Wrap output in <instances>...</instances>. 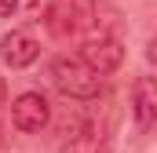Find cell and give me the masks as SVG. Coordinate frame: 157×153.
<instances>
[{"instance_id": "cell-1", "label": "cell", "mask_w": 157, "mask_h": 153, "mask_svg": "<svg viewBox=\"0 0 157 153\" xmlns=\"http://www.w3.org/2000/svg\"><path fill=\"white\" fill-rule=\"evenodd\" d=\"M51 84L66 95V99H77V102H88V99H95L99 95V76L91 73L80 58H70V55H59L55 62H51Z\"/></svg>"}, {"instance_id": "cell-2", "label": "cell", "mask_w": 157, "mask_h": 153, "mask_svg": "<svg viewBox=\"0 0 157 153\" xmlns=\"http://www.w3.org/2000/svg\"><path fill=\"white\" fill-rule=\"evenodd\" d=\"M80 62H84V66H88L95 76L117 73L121 62H124V47H121V40L110 37V33L88 37V40H84V47H80Z\"/></svg>"}, {"instance_id": "cell-3", "label": "cell", "mask_w": 157, "mask_h": 153, "mask_svg": "<svg viewBox=\"0 0 157 153\" xmlns=\"http://www.w3.org/2000/svg\"><path fill=\"white\" fill-rule=\"evenodd\" d=\"M48 120H51V106H48V99H44L40 91H22V95L11 102V124H15L18 131H26V135L48 128Z\"/></svg>"}, {"instance_id": "cell-4", "label": "cell", "mask_w": 157, "mask_h": 153, "mask_svg": "<svg viewBox=\"0 0 157 153\" xmlns=\"http://www.w3.org/2000/svg\"><path fill=\"white\" fill-rule=\"evenodd\" d=\"M40 55V44L33 33H26V29H11V33H4L0 37V58L11 66V69H26V66H33Z\"/></svg>"}, {"instance_id": "cell-5", "label": "cell", "mask_w": 157, "mask_h": 153, "mask_svg": "<svg viewBox=\"0 0 157 153\" xmlns=\"http://www.w3.org/2000/svg\"><path fill=\"white\" fill-rule=\"evenodd\" d=\"M84 22H88V7L80 0H55L48 7V15H44V26L55 37H73Z\"/></svg>"}, {"instance_id": "cell-6", "label": "cell", "mask_w": 157, "mask_h": 153, "mask_svg": "<svg viewBox=\"0 0 157 153\" xmlns=\"http://www.w3.org/2000/svg\"><path fill=\"white\" fill-rule=\"evenodd\" d=\"M132 117L143 131H150L157 120V84L150 76H139L132 84Z\"/></svg>"}, {"instance_id": "cell-7", "label": "cell", "mask_w": 157, "mask_h": 153, "mask_svg": "<svg viewBox=\"0 0 157 153\" xmlns=\"http://www.w3.org/2000/svg\"><path fill=\"white\" fill-rule=\"evenodd\" d=\"M15 7H18V0H0V18H7Z\"/></svg>"}, {"instance_id": "cell-8", "label": "cell", "mask_w": 157, "mask_h": 153, "mask_svg": "<svg viewBox=\"0 0 157 153\" xmlns=\"http://www.w3.org/2000/svg\"><path fill=\"white\" fill-rule=\"evenodd\" d=\"M7 99V84H4V76H0V102Z\"/></svg>"}]
</instances>
